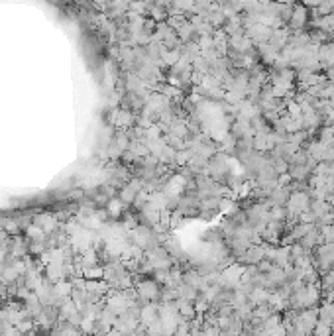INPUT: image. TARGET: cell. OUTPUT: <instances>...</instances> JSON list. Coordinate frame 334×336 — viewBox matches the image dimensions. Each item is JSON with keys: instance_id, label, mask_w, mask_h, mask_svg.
<instances>
[{"instance_id": "1", "label": "cell", "mask_w": 334, "mask_h": 336, "mask_svg": "<svg viewBox=\"0 0 334 336\" xmlns=\"http://www.w3.org/2000/svg\"><path fill=\"white\" fill-rule=\"evenodd\" d=\"M318 301H320L318 287L316 285H303V287L293 291L289 299V307L293 311H307V309H314Z\"/></svg>"}, {"instance_id": "2", "label": "cell", "mask_w": 334, "mask_h": 336, "mask_svg": "<svg viewBox=\"0 0 334 336\" xmlns=\"http://www.w3.org/2000/svg\"><path fill=\"white\" fill-rule=\"evenodd\" d=\"M136 293L142 299V303H156L157 299H161V287L156 279H142L136 283Z\"/></svg>"}, {"instance_id": "3", "label": "cell", "mask_w": 334, "mask_h": 336, "mask_svg": "<svg viewBox=\"0 0 334 336\" xmlns=\"http://www.w3.org/2000/svg\"><path fill=\"white\" fill-rule=\"evenodd\" d=\"M316 324H318V309H307V311L297 313L295 322H293V326L299 328L305 336L312 334V330H314Z\"/></svg>"}, {"instance_id": "4", "label": "cell", "mask_w": 334, "mask_h": 336, "mask_svg": "<svg viewBox=\"0 0 334 336\" xmlns=\"http://www.w3.org/2000/svg\"><path fill=\"white\" fill-rule=\"evenodd\" d=\"M157 318H159V305L157 303H146L140 307V324L144 328H148Z\"/></svg>"}, {"instance_id": "5", "label": "cell", "mask_w": 334, "mask_h": 336, "mask_svg": "<svg viewBox=\"0 0 334 336\" xmlns=\"http://www.w3.org/2000/svg\"><path fill=\"white\" fill-rule=\"evenodd\" d=\"M267 244H258V246H250V250L244 254V258L240 262H244L248 266H258L260 262L266 260V252H267Z\"/></svg>"}, {"instance_id": "6", "label": "cell", "mask_w": 334, "mask_h": 336, "mask_svg": "<svg viewBox=\"0 0 334 336\" xmlns=\"http://www.w3.org/2000/svg\"><path fill=\"white\" fill-rule=\"evenodd\" d=\"M136 114H134L130 108H116V116H114V126H120V128H124V130H130L134 128V124H136Z\"/></svg>"}, {"instance_id": "7", "label": "cell", "mask_w": 334, "mask_h": 336, "mask_svg": "<svg viewBox=\"0 0 334 336\" xmlns=\"http://www.w3.org/2000/svg\"><path fill=\"white\" fill-rule=\"evenodd\" d=\"M291 28H295V30H301V28H305V24H307V10H305V6H293V14H291Z\"/></svg>"}, {"instance_id": "8", "label": "cell", "mask_w": 334, "mask_h": 336, "mask_svg": "<svg viewBox=\"0 0 334 336\" xmlns=\"http://www.w3.org/2000/svg\"><path fill=\"white\" fill-rule=\"evenodd\" d=\"M26 234H28V238H30L32 242H47V236H45V232L42 230V228H40V226H36V224L28 226Z\"/></svg>"}, {"instance_id": "9", "label": "cell", "mask_w": 334, "mask_h": 336, "mask_svg": "<svg viewBox=\"0 0 334 336\" xmlns=\"http://www.w3.org/2000/svg\"><path fill=\"white\" fill-rule=\"evenodd\" d=\"M122 204H124V202L120 201V199H110L108 204H106V212L110 214L112 218H118L120 212H122Z\"/></svg>"}, {"instance_id": "10", "label": "cell", "mask_w": 334, "mask_h": 336, "mask_svg": "<svg viewBox=\"0 0 334 336\" xmlns=\"http://www.w3.org/2000/svg\"><path fill=\"white\" fill-rule=\"evenodd\" d=\"M146 334L148 336H163V320L157 318L156 322H152V324L146 328Z\"/></svg>"}, {"instance_id": "11", "label": "cell", "mask_w": 334, "mask_h": 336, "mask_svg": "<svg viewBox=\"0 0 334 336\" xmlns=\"http://www.w3.org/2000/svg\"><path fill=\"white\" fill-rule=\"evenodd\" d=\"M4 326H6V322H4V320H0V336H2V332H4Z\"/></svg>"}, {"instance_id": "12", "label": "cell", "mask_w": 334, "mask_h": 336, "mask_svg": "<svg viewBox=\"0 0 334 336\" xmlns=\"http://www.w3.org/2000/svg\"><path fill=\"white\" fill-rule=\"evenodd\" d=\"M330 303H332V307H334V299H332V301H330Z\"/></svg>"}, {"instance_id": "13", "label": "cell", "mask_w": 334, "mask_h": 336, "mask_svg": "<svg viewBox=\"0 0 334 336\" xmlns=\"http://www.w3.org/2000/svg\"><path fill=\"white\" fill-rule=\"evenodd\" d=\"M332 336H334V328H332Z\"/></svg>"}]
</instances>
